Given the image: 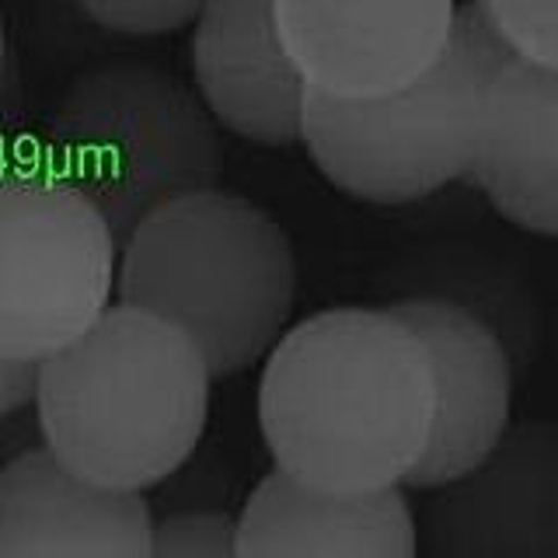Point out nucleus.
<instances>
[{
  "instance_id": "f257e3e1",
  "label": "nucleus",
  "mask_w": 558,
  "mask_h": 558,
  "mask_svg": "<svg viewBox=\"0 0 558 558\" xmlns=\"http://www.w3.org/2000/svg\"><path fill=\"white\" fill-rule=\"evenodd\" d=\"M258 426L276 471L328 496L401 488L433 426L426 349L384 307H328L266 353Z\"/></svg>"
},
{
  "instance_id": "f03ea898",
  "label": "nucleus",
  "mask_w": 558,
  "mask_h": 558,
  "mask_svg": "<svg viewBox=\"0 0 558 558\" xmlns=\"http://www.w3.org/2000/svg\"><path fill=\"white\" fill-rule=\"evenodd\" d=\"M209 377L182 328L109 304L81 339L43 360V447L77 478L140 493L189 464L209 418Z\"/></svg>"
},
{
  "instance_id": "7ed1b4c3",
  "label": "nucleus",
  "mask_w": 558,
  "mask_h": 558,
  "mask_svg": "<svg viewBox=\"0 0 558 558\" xmlns=\"http://www.w3.org/2000/svg\"><path fill=\"white\" fill-rule=\"evenodd\" d=\"M116 304L182 328L214 380L266 360L290 328L296 255L276 217L234 192H189L140 220L116 255Z\"/></svg>"
},
{
  "instance_id": "20e7f679",
  "label": "nucleus",
  "mask_w": 558,
  "mask_h": 558,
  "mask_svg": "<svg viewBox=\"0 0 558 558\" xmlns=\"http://www.w3.org/2000/svg\"><path fill=\"white\" fill-rule=\"evenodd\" d=\"M513 57L471 4H458L450 43L423 77L380 98L307 92L301 144L325 179L374 206H409L468 179L488 77Z\"/></svg>"
},
{
  "instance_id": "39448f33",
  "label": "nucleus",
  "mask_w": 558,
  "mask_h": 558,
  "mask_svg": "<svg viewBox=\"0 0 558 558\" xmlns=\"http://www.w3.org/2000/svg\"><path fill=\"white\" fill-rule=\"evenodd\" d=\"M52 168L109 223L116 248L150 209L217 189L223 147L196 92L150 63L87 70L52 116Z\"/></svg>"
},
{
  "instance_id": "423d86ee",
  "label": "nucleus",
  "mask_w": 558,
  "mask_h": 558,
  "mask_svg": "<svg viewBox=\"0 0 558 558\" xmlns=\"http://www.w3.org/2000/svg\"><path fill=\"white\" fill-rule=\"evenodd\" d=\"M109 223L57 168H0V360H46L116 296Z\"/></svg>"
},
{
  "instance_id": "0eeeda50",
  "label": "nucleus",
  "mask_w": 558,
  "mask_h": 558,
  "mask_svg": "<svg viewBox=\"0 0 558 558\" xmlns=\"http://www.w3.org/2000/svg\"><path fill=\"white\" fill-rule=\"evenodd\" d=\"M458 0H272L279 43L314 95L380 98L423 77L450 43Z\"/></svg>"
},
{
  "instance_id": "6e6552de",
  "label": "nucleus",
  "mask_w": 558,
  "mask_h": 558,
  "mask_svg": "<svg viewBox=\"0 0 558 558\" xmlns=\"http://www.w3.org/2000/svg\"><path fill=\"white\" fill-rule=\"evenodd\" d=\"M423 558H558V433L527 418L482 464L429 488L415 517Z\"/></svg>"
},
{
  "instance_id": "1a4fd4ad",
  "label": "nucleus",
  "mask_w": 558,
  "mask_h": 558,
  "mask_svg": "<svg viewBox=\"0 0 558 558\" xmlns=\"http://www.w3.org/2000/svg\"><path fill=\"white\" fill-rule=\"evenodd\" d=\"M423 342L433 374V426L405 488L429 493L482 464L510 429L513 363L499 339L444 301L409 296L380 304Z\"/></svg>"
},
{
  "instance_id": "9d476101",
  "label": "nucleus",
  "mask_w": 558,
  "mask_h": 558,
  "mask_svg": "<svg viewBox=\"0 0 558 558\" xmlns=\"http://www.w3.org/2000/svg\"><path fill=\"white\" fill-rule=\"evenodd\" d=\"M189 52L196 98L217 126L258 147L301 144L307 87L279 43L272 0H206Z\"/></svg>"
},
{
  "instance_id": "9b49d317",
  "label": "nucleus",
  "mask_w": 558,
  "mask_h": 558,
  "mask_svg": "<svg viewBox=\"0 0 558 558\" xmlns=\"http://www.w3.org/2000/svg\"><path fill=\"white\" fill-rule=\"evenodd\" d=\"M154 523L140 493L77 478L43 444L0 468V558H150Z\"/></svg>"
},
{
  "instance_id": "f8f14e48",
  "label": "nucleus",
  "mask_w": 558,
  "mask_h": 558,
  "mask_svg": "<svg viewBox=\"0 0 558 558\" xmlns=\"http://www.w3.org/2000/svg\"><path fill=\"white\" fill-rule=\"evenodd\" d=\"M468 182L520 231L558 234V70L499 63L482 92Z\"/></svg>"
},
{
  "instance_id": "ddd939ff",
  "label": "nucleus",
  "mask_w": 558,
  "mask_h": 558,
  "mask_svg": "<svg viewBox=\"0 0 558 558\" xmlns=\"http://www.w3.org/2000/svg\"><path fill=\"white\" fill-rule=\"evenodd\" d=\"M234 558H418L401 488L328 496L272 468L231 520Z\"/></svg>"
},
{
  "instance_id": "4468645a",
  "label": "nucleus",
  "mask_w": 558,
  "mask_h": 558,
  "mask_svg": "<svg viewBox=\"0 0 558 558\" xmlns=\"http://www.w3.org/2000/svg\"><path fill=\"white\" fill-rule=\"evenodd\" d=\"M423 279L426 283L409 287L398 301L426 296V301H444L471 314L499 339V345L513 363V374H523L537 360L545 325H541V307L534 293L520 279L506 276L502 269L453 266V262L423 269Z\"/></svg>"
},
{
  "instance_id": "2eb2a0df",
  "label": "nucleus",
  "mask_w": 558,
  "mask_h": 558,
  "mask_svg": "<svg viewBox=\"0 0 558 558\" xmlns=\"http://www.w3.org/2000/svg\"><path fill=\"white\" fill-rule=\"evenodd\" d=\"M513 57L558 70V0H471Z\"/></svg>"
},
{
  "instance_id": "dca6fc26",
  "label": "nucleus",
  "mask_w": 558,
  "mask_h": 558,
  "mask_svg": "<svg viewBox=\"0 0 558 558\" xmlns=\"http://www.w3.org/2000/svg\"><path fill=\"white\" fill-rule=\"evenodd\" d=\"M150 558H234L231 517L217 510H185L157 520Z\"/></svg>"
},
{
  "instance_id": "f3484780",
  "label": "nucleus",
  "mask_w": 558,
  "mask_h": 558,
  "mask_svg": "<svg viewBox=\"0 0 558 558\" xmlns=\"http://www.w3.org/2000/svg\"><path fill=\"white\" fill-rule=\"evenodd\" d=\"M81 11L122 35H168L196 22L206 0H77Z\"/></svg>"
},
{
  "instance_id": "a211bd4d",
  "label": "nucleus",
  "mask_w": 558,
  "mask_h": 558,
  "mask_svg": "<svg viewBox=\"0 0 558 558\" xmlns=\"http://www.w3.org/2000/svg\"><path fill=\"white\" fill-rule=\"evenodd\" d=\"M39 360H0V423L22 412H35L39 401Z\"/></svg>"
},
{
  "instance_id": "6ab92c4d",
  "label": "nucleus",
  "mask_w": 558,
  "mask_h": 558,
  "mask_svg": "<svg viewBox=\"0 0 558 558\" xmlns=\"http://www.w3.org/2000/svg\"><path fill=\"white\" fill-rule=\"evenodd\" d=\"M0 66H4V17H0Z\"/></svg>"
}]
</instances>
